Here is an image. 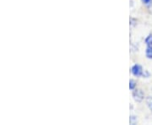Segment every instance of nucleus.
I'll list each match as a JSON object with an SVG mask.
<instances>
[{
    "instance_id": "f257e3e1",
    "label": "nucleus",
    "mask_w": 152,
    "mask_h": 125,
    "mask_svg": "<svg viewBox=\"0 0 152 125\" xmlns=\"http://www.w3.org/2000/svg\"><path fill=\"white\" fill-rule=\"evenodd\" d=\"M133 97L134 99V101L137 102H141L143 99L145 97V94L141 90L137 89L134 92H133Z\"/></svg>"
},
{
    "instance_id": "20e7f679",
    "label": "nucleus",
    "mask_w": 152,
    "mask_h": 125,
    "mask_svg": "<svg viewBox=\"0 0 152 125\" xmlns=\"http://www.w3.org/2000/svg\"><path fill=\"white\" fill-rule=\"evenodd\" d=\"M146 103L148 107L152 111V96H148L146 98Z\"/></svg>"
},
{
    "instance_id": "6e6552de",
    "label": "nucleus",
    "mask_w": 152,
    "mask_h": 125,
    "mask_svg": "<svg viewBox=\"0 0 152 125\" xmlns=\"http://www.w3.org/2000/svg\"><path fill=\"white\" fill-rule=\"evenodd\" d=\"M141 1L144 3V4H145L149 5V4H151L152 0H141Z\"/></svg>"
},
{
    "instance_id": "39448f33",
    "label": "nucleus",
    "mask_w": 152,
    "mask_h": 125,
    "mask_svg": "<svg viewBox=\"0 0 152 125\" xmlns=\"http://www.w3.org/2000/svg\"><path fill=\"white\" fill-rule=\"evenodd\" d=\"M145 43L147 46H152V35H149L145 39Z\"/></svg>"
},
{
    "instance_id": "f03ea898",
    "label": "nucleus",
    "mask_w": 152,
    "mask_h": 125,
    "mask_svg": "<svg viewBox=\"0 0 152 125\" xmlns=\"http://www.w3.org/2000/svg\"><path fill=\"white\" fill-rule=\"evenodd\" d=\"M132 74L134 75V76H141L143 75V69H142V67L139 64H135L132 67Z\"/></svg>"
},
{
    "instance_id": "7ed1b4c3",
    "label": "nucleus",
    "mask_w": 152,
    "mask_h": 125,
    "mask_svg": "<svg viewBox=\"0 0 152 125\" xmlns=\"http://www.w3.org/2000/svg\"><path fill=\"white\" fill-rule=\"evenodd\" d=\"M145 55L148 58H151L152 59V46H148L145 52Z\"/></svg>"
},
{
    "instance_id": "423d86ee",
    "label": "nucleus",
    "mask_w": 152,
    "mask_h": 125,
    "mask_svg": "<svg viewBox=\"0 0 152 125\" xmlns=\"http://www.w3.org/2000/svg\"><path fill=\"white\" fill-rule=\"evenodd\" d=\"M135 86L136 82L134 80H130V81H129V89L130 90H134L135 88Z\"/></svg>"
},
{
    "instance_id": "0eeeda50",
    "label": "nucleus",
    "mask_w": 152,
    "mask_h": 125,
    "mask_svg": "<svg viewBox=\"0 0 152 125\" xmlns=\"http://www.w3.org/2000/svg\"><path fill=\"white\" fill-rule=\"evenodd\" d=\"M130 124H135L136 122H137V118H136V117L134 116H130Z\"/></svg>"
}]
</instances>
